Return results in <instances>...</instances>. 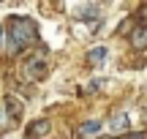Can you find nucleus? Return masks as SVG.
I'll return each mask as SVG.
<instances>
[{"mask_svg": "<svg viewBox=\"0 0 147 139\" xmlns=\"http://www.w3.org/2000/svg\"><path fill=\"white\" fill-rule=\"evenodd\" d=\"M36 41V22L27 16H11L8 22V52L16 55Z\"/></svg>", "mask_w": 147, "mask_h": 139, "instance_id": "1", "label": "nucleus"}, {"mask_svg": "<svg viewBox=\"0 0 147 139\" xmlns=\"http://www.w3.org/2000/svg\"><path fill=\"white\" fill-rule=\"evenodd\" d=\"M47 57L44 55H30L27 57V63L22 65V76L25 79H44L47 76Z\"/></svg>", "mask_w": 147, "mask_h": 139, "instance_id": "2", "label": "nucleus"}, {"mask_svg": "<svg viewBox=\"0 0 147 139\" xmlns=\"http://www.w3.org/2000/svg\"><path fill=\"white\" fill-rule=\"evenodd\" d=\"M22 112H25V107H22V101L16 96H5V115H8L11 120L22 117Z\"/></svg>", "mask_w": 147, "mask_h": 139, "instance_id": "3", "label": "nucleus"}, {"mask_svg": "<svg viewBox=\"0 0 147 139\" xmlns=\"http://www.w3.org/2000/svg\"><path fill=\"white\" fill-rule=\"evenodd\" d=\"M131 47L134 49H147V25L131 30Z\"/></svg>", "mask_w": 147, "mask_h": 139, "instance_id": "4", "label": "nucleus"}, {"mask_svg": "<svg viewBox=\"0 0 147 139\" xmlns=\"http://www.w3.org/2000/svg\"><path fill=\"white\" fill-rule=\"evenodd\" d=\"M98 131H101V120H84V123L76 128V136L79 139H87V136L98 134Z\"/></svg>", "mask_w": 147, "mask_h": 139, "instance_id": "5", "label": "nucleus"}, {"mask_svg": "<svg viewBox=\"0 0 147 139\" xmlns=\"http://www.w3.org/2000/svg\"><path fill=\"white\" fill-rule=\"evenodd\" d=\"M49 131H52V123H49V120H36V123L27 128V136L38 139V136H47Z\"/></svg>", "mask_w": 147, "mask_h": 139, "instance_id": "6", "label": "nucleus"}, {"mask_svg": "<svg viewBox=\"0 0 147 139\" xmlns=\"http://www.w3.org/2000/svg\"><path fill=\"white\" fill-rule=\"evenodd\" d=\"M106 55H109V52H106V47H93L87 52V63L90 65H104L106 63Z\"/></svg>", "mask_w": 147, "mask_h": 139, "instance_id": "7", "label": "nucleus"}, {"mask_svg": "<svg viewBox=\"0 0 147 139\" xmlns=\"http://www.w3.org/2000/svg\"><path fill=\"white\" fill-rule=\"evenodd\" d=\"M109 128L115 131V134H117V131H125V128H128V117H125L123 112L112 115V120H109Z\"/></svg>", "mask_w": 147, "mask_h": 139, "instance_id": "8", "label": "nucleus"}, {"mask_svg": "<svg viewBox=\"0 0 147 139\" xmlns=\"http://www.w3.org/2000/svg\"><path fill=\"white\" fill-rule=\"evenodd\" d=\"M8 126H11V117L5 115V109H0V131H5Z\"/></svg>", "mask_w": 147, "mask_h": 139, "instance_id": "9", "label": "nucleus"}, {"mask_svg": "<svg viewBox=\"0 0 147 139\" xmlns=\"http://www.w3.org/2000/svg\"><path fill=\"white\" fill-rule=\"evenodd\" d=\"M120 139H147V131H136V134H125Z\"/></svg>", "mask_w": 147, "mask_h": 139, "instance_id": "10", "label": "nucleus"}, {"mask_svg": "<svg viewBox=\"0 0 147 139\" xmlns=\"http://www.w3.org/2000/svg\"><path fill=\"white\" fill-rule=\"evenodd\" d=\"M142 19H147V5H144V8H142Z\"/></svg>", "mask_w": 147, "mask_h": 139, "instance_id": "11", "label": "nucleus"}, {"mask_svg": "<svg viewBox=\"0 0 147 139\" xmlns=\"http://www.w3.org/2000/svg\"><path fill=\"white\" fill-rule=\"evenodd\" d=\"M0 44H3V27H0Z\"/></svg>", "mask_w": 147, "mask_h": 139, "instance_id": "12", "label": "nucleus"}]
</instances>
